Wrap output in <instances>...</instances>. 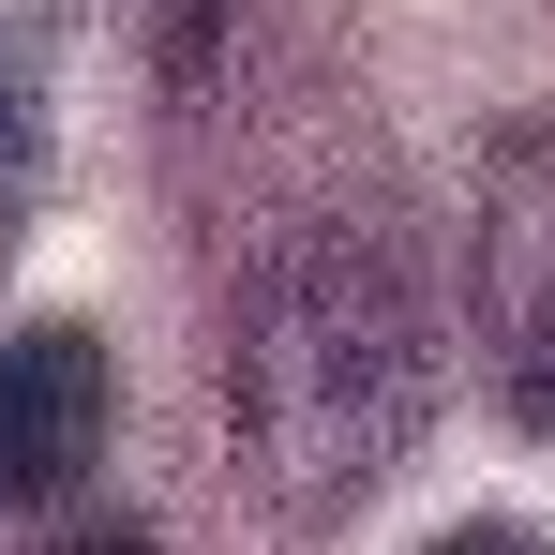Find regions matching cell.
<instances>
[{
	"mask_svg": "<svg viewBox=\"0 0 555 555\" xmlns=\"http://www.w3.org/2000/svg\"><path fill=\"white\" fill-rule=\"evenodd\" d=\"M436 436V285L421 256L331 210L285 225L225 300V451L271 526H346Z\"/></svg>",
	"mask_w": 555,
	"mask_h": 555,
	"instance_id": "obj_1",
	"label": "cell"
},
{
	"mask_svg": "<svg viewBox=\"0 0 555 555\" xmlns=\"http://www.w3.org/2000/svg\"><path fill=\"white\" fill-rule=\"evenodd\" d=\"M480 390L495 421L555 436V120H511L480 151Z\"/></svg>",
	"mask_w": 555,
	"mask_h": 555,
	"instance_id": "obj_2",
	"label": "cell"
},
{
	"mask_svg": "<svg viewBox=\"0 0 555 555\" xmlns=\"http://www.w3.org/2000/svg\"><path fill=\"white\" fill-rule=\"evenodd\" d=\"M105 421H120V375L76 315H46V331H15L0 346V511H46V495H76L105 465Z\"/></svg>",
	"mask_w": 555,
	"mask_h": 555,
	"instance_id": "obj_3",
	"label": "cell"
},
{
	"mask_svg": "<svg viewBox=\"0 0 555 555\" xmlns=\"http://www.w3.org/2000/svg\"><path fill=\"white\" fill-rule=\"evenodd\" d=\"M46 181V0H0V256Z\"/></svg>",
	"mask_w": 555,
	"mask_h": 555,
	"instance_id": "obj_4",
	"label": "cell"
},
{
	"mask_svg": "<svg viewBox=\"0 0 555 555\" xmlns=\"http://www.w3.org/2000/svg\"><path fill=\"white\" fill-rule=\"evenodd\" d=\"M421 555H555L541 526H451V541H421Z\"/></svg>",
	"mask_w": 555,
	"mask_h": 555,
	"instance_id": "obj_5",
	"label": "cell"
},
{
	"mask_svg": "<svg viewBox=\"0 0 555 555\" xmlns=\"http://www.w3.org/2000/svg\"><path fill=\"white\" fill-rule=\"evenodd\" d=\"M166 30H181V61H210L225 46V0H166Z\"/></svg>",
	"mask_w": 555,
	"mask_h": 555,
	"instance_id": "obj_6",
	"label": "cell"
},
{
	"mask_svg": "<svg viewBox=\"0 0 555 555\" xmlns=\"http://www.w3.org/2000/svg\"><path fill=\"white\" fill-rule=\"evenodd\" d=\"M46 555H166L151 526H76V541H46Z\"/></svg>",
	"mask_w": 555,
	"mask_h": 555,
	"instance_id": "obj_7",
	"label": "cell"
}]
</instances>
